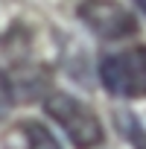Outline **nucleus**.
Here are the masks:
<instances>
[{
	"instance_id": "1",
	"label": "nucleus",
	"mask_w": 146,
	"mask_h": 149,
	"mask_svg": "<svg viewBox=\"0 0 146 149\" xmlns=\"http://www.w3.org/2000/svg\"><path fill=\"white\" fill-rule=\"evenodd\" d=\"M47 117H53V123L61 126V132L67 134V140L76 146V149H97L102 146L105 140V132H102V123L99 117L94 114L91 105H85L82 100L70 97V94H50L47 102Z\"/></svg>"
},
{
	"instance_id": "2",
	"label": "nucleus",
	"mask_w": 146,
	"mask_h": 149,
	"mask_svg": "<svg viewBox=\"0 0 146 149\" xmlns=\"http://www.w3.org/2000/svg\"><path fill=\"white\" fill-rule=\"evenodd\" d=\"M99 79L108 94L123 100L146 97V47H129L99 61Z\"/></svg>"
},
{
	"instance_id": "3",
	"label": "nucleus",
	"mask_w": 146,
	"mask_h": 149,
	"mask_svg": "<svg viewBox=\"0 0 146 149\" xmlns=\"http://www.w3.org/2000/svg\"><path fill=\"white\" fill-rule=\"evenodd\" d=\"M79 18L102 41H120V38H129L137 32L134 15L126 6L114 3V0H85L79 6Z\"/></svg>"
},
{
	"instance_id": "4",
	"label": "nucleus",
	"mask_w": 146,
	"mask_h": 149,
	"mask_svg": "<svg viewBox=\"0 0 146 149\" xmlns=\"http://www.w3.org/2000/svg\"><path fill=\"white\" fill-rule=\"evenodd\" d=\"M21 137H24V149H61V143L47 132V126H41L38 120H26L21 123Z\"/></svg>"
},
{
	"instance_id": "5",
	"label": "nucleus",
	"mask_w": 146,
	"mask_h": 149,
	"mask_svg": "<svg viewBox=\"0 0 146 149\" xmlns=\"http://www.w3.org/2000/svg\"><path fill=\"white\" fill-rule=\"evenodd\" d=\"M114 120H117L120 134H123L134 149H146V132H143V126H140V120H137L134 114H129V111H117Z\"/></svg>"
},
{
	"instance_id": "6",
	"label": "nucleus",
	"mask_w": 146,
	"mask_h": 149,
	"mask_svg": "<svg viewBox=\"0 0 146 149\" xmlns=\"http://www.w3.org/2000/svg\"><path fill=\"white\" fill-rule=\"evenodd\" d=\"M12 105H15V85L9 82L6 73L0 70V123L12 114Z\"/></svg>"
},
{
	"instance_id": "7",
	"label": "nucleus",
	"mask_w": 146,
	"mask_h": 149,
	"mask_svg": "<svg viewBox=\"0 0 146 149\" xmlns=\"http://www.w3.org/2000/svg\"><path fill=\"white\" fill-rule=\"evenodd\" d=\"M134 6H137V9H140V12L146 15V0H134Z\"/></svg>"
}]
</instances>
